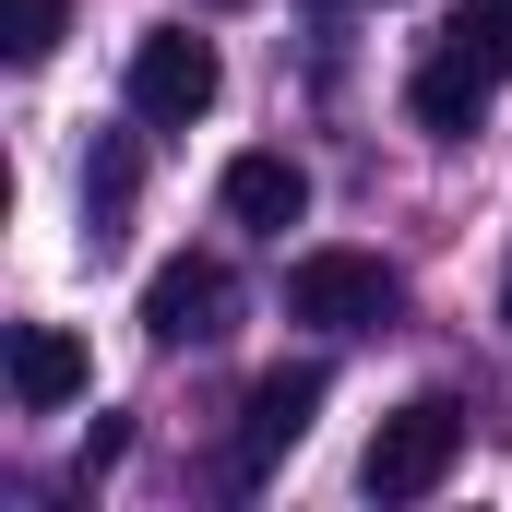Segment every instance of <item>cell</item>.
Masks as SVG:
<instances>
[{
	"label": "cell",
	"mask_w": 512,
	"mask_h": 512,
	"mask_svg": "<svg viewBox=\"0 0 512 512\" xmlns=\"http://www.w3.org/2000/svg\"><path fill=\"white\" fill-rule=\"evenodd\" d=\"M453 465H465V405H453V393H417V405H393L382 429H370L358 489H370V501H429Z\"/></svg>",
	"instance_id": "1"
},
{
	"label": "cell",
	"mask_w": 512,
	"mask_h": 512,
	"mask_svg": "<svg viewBox=\"0 0 512 512\" xmlns=\"http://www.w3.org/2000/svg\"><path fill=\"white\" fill-rule=\"evenodd\" d=\"M215 36H191V24H155L143 48H131V72H120V96H131V120L143 131H191L203 108H215Z\"/></svg>",
	"instance_id": "2"
},
{
	"label": "cell",
	"mask_w": 512,
	"mask_h": 512,
	"mask_svg": "<svg viewBox=\"0 0 512 512\" xmlns=\"http://www.w3.org/2000/svg\"><path fill=\"white\" fill-rule=\"evenodd\" d=\"M393 262L382 251H298L286 262V310L298 322H322V334H370V322H393Z\"/></svg>",
	"instance_id": "3"
},
{
	"label": "cell",
	"mask_w": 512,
	"mask_h": 512,
	"mask_svg": "<svg viewBox=\"0 0 512 512\" xmlns=\"http://www.w3.org/2000/svg\"><path fill=\"white\" fill-rule=\"evenodd\" d=\"M227 322H239V274L215 251H179V262L143 274V334H155V346H215Z\"/></svg>",
	"instance_id": "4"
},
{
	"label": "cell",
	"mask_w": 512,
	"mask_h": 512,
	"mask_svg": "<svg viewBox=\"0 0 512 512\" xmlns=\"http://www.w3.org/2000/svg\"><path fill=\"white\" fill-rule=\"evenodd\" d=\"M310 417H322V370H262L251 405H239V465H227V477H239V489L274 477V465L310 441Z\"/></svg>",
	"instance_id": "5"
},
{
	"label": "cell",
	"mask_w": 512,
	"mask_h": 512,
	"mask_svg": "<svg viewBox=\"0 0 512 512\" xmlns=\"http://www.w3.org/2000/svg\"><path fill=\"white\" fill-rule=\"evenodd\" d=\"M84 346L60 334V322H12V405L24 417H60V405H84Z\"/></svg>",
	"instance_id": "6"
},
{
	"label": "cell",
	"mask_w": 512,
	"mask_h": 512,
	"mask_svg": "<svg viewBox=\"0 0 512 512\" xmlns=\"http://www.w3.org/2000/svg\"><path fill=\"white\" fill-rule=\"evenodd\" d=\"M298 215H310V167H298V155H227V227L286 239Z\"/></svg>",
	"instance_id": "7"
},
{
	"label": "cell",
	"mask_w": 512,
	"mask_h": 512,
	"mask_svg": "<svg viewBox=\"0 0 512 512\" xmlns=\"http://www.w3.org/2000/svg\"><path fill=\"white\" fill-rule=\"evenodd\" d=\"M405 108H417V131L465 143V131H477V108H489V72H465L453 48H429V60H417V84H405Z\"/></svg>",
	"instance_id": "8"
},
{
	"label": "cell",
	"mask_w": 512,
	"mask_h": 512,
	"mask_svg": "<svg viewBox=\"0 0 512 512\" xmlns=\"http://www.w3.org/2000/svg\"><path fill=\"white\" fill-rule=\"evenodd\" d=\"M120 227H131V143L108 131V143L84 155V239H96V251H120Z\"/></svg>",
	"instance_id": "9"
},
{
	"label": "cell",
	"mask_w": 512,
	"mask_h": 512,
	"mask_svg": "<svg viewBox=\"0 0 512 512\" xmlns=\"http://www.w3.org/2000/svg\"><path fill=\"white\" fill-rule=\"evenodd\" d=\"M441 48H453L465 72H489V84H512V0H465V12L441 24Z\"/></svg>",
	"instance_id": "10"
},
{
	"label": "cell",
	"mask_w": 512,
	"mask_h": 512,
	"mask_svg": "<svg viewBox=\"0 0 512 512\" xmlns=\"http://www.w3.org/2000/svg\"><path fill=\"white\" fill-rule=\"evenodd\" d=\"M0 48L12 60H48L60 48V0H0Z\"/></svg>",
	"instance_id": "11"
},
{
	"label": "cell",
	"mask_w": 512,
	"mask_h": 512,
	"mask_svg": "<svg viewBox=\"0 0 512 512\" xmlns=\"http://www.w3.org/2000/svg\"><path fill=\"white\" fill-rule=\"evenodd\" d=\"M203 12H239V0H203Z\"/></svg>",
	"instance_id": "12"
}]
</instances>
